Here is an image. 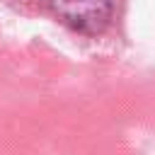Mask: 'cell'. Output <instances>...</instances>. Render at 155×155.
<instances>
[{"mask_svg": "<svg viewBox=\"0 0 155 155\" xmlns=\"http://www.w3.org/2000/svg\"><path fill=\"white\" fill-rule=\"evenodd\" d=\"M48 10L70 29L94 36L114 17V0H46Z\"/></svg>", "mask_w": 155, "mask_h": 155, "instance_id": "obj_1", "label": "cell"}]
</instances>
